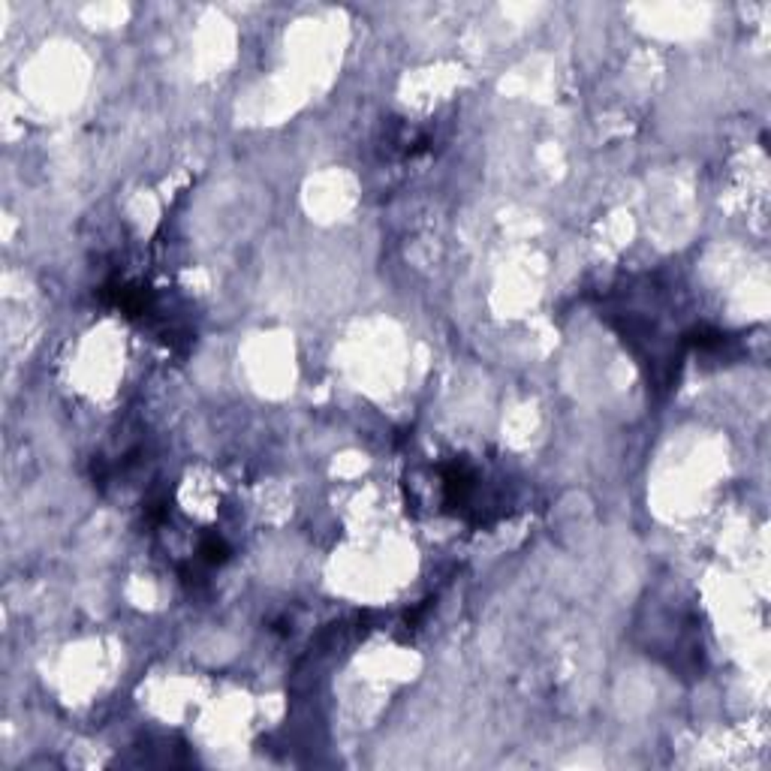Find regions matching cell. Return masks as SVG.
<instances>
[{
  "label": "cell",
  "instance_id": "6da1fadb",
  "mask_svg": "<svg viewBox=\"0 0 771 771\" xmlns=\"http://www.w3.org/2000/svg\"><path fill=\"white\" fill-rule=\"evenodd\" d=\"M226 554H230V549H226V542H223V539H217V537L202 539V546H199V558L205 561V564H223V561H226Z\"/></svg>",
  "mask_w": 771,
  "mask_h": 771
}]
</instances>
